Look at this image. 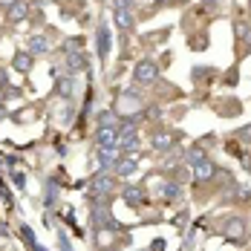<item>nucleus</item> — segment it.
Masks as SVG:
<instances>
[{"label": "nucleus", "mask_w": 251, "mask_h": 251, "mask_svg": "<svg viewBox=\"0 0 251 251\" xmlns=\"http://www.w3.org/2000/svg\"><path fill=\"white\" fill-rule=\"evenodd\" d=\"M223 231H226V240H231L234 246L249 243V223L243 217H228L226 223H223Z\"/></svg>", "instance_id": "f257e3e1"}, {"label": "nucleus", "mask_w": 251, "mask_h": 251, "mask_svg": "<svg viewBox=\"0 0 251 251\" xmlns=\"http://www.w3.org/2000/svg\"><path fill=\"white\" fill-rule=\"evenodd\" d=\"M90 185H93V188H90L93 202H107L110 191H113V185H116V176H113V174H96Z\"/></svg>", "instance_id": "f03ea898"}, {"label": "nucleus", "mask_w": 251, "mask_h": 251, "mask_svg": "<svg viewBox=\"0 0 251 251\" xmlns=\"http://www.w3.org/2000/svg\"><path fill=\"white\" fill-rule=\"evenodd\" d=\"M156 78H159V67L153 61H139L136 64V70H133V81L136 84H153Z\"/></svg>", "instance_id": "7ed1b4c3"}, {"label": "nucleus", "mask_w": 251, "mask_h": 251, "mask_svg": "<svg viewBox=\"0 0 251 251\" xmlns=\"http://www.w3.org/2000/svg\"><path fill=\"white\" fill-rule=\"evenodd\" d=\"M122 197H125V202L130 205V208H136V211L148 205V194H145L142 185H127L125 191H122Z\"/></svg>", "instance_id": "20e7f679"}, {"label": "nucleus", "mask_w": 251, "mask_h": 251, "mask_svg": "<svg viewBox=\"0 0 251 251\" xmlns=\"http://www.w3.org/2000/svg\"><path fill=\"white\" fill-rule=\"evenodd\" d=\"M214 176H217V165H214L208 156H205L202 162H197V165H194V179H197V185H208Z\"/></svg>", "instance_id": "39448f33"}, {"label": "nucleus", "mask_w": 251, "mask_h": 251, "mask_svg": "<svg viewBox=\"0 0 251 251\" xmlns=\"http://www.w3.org/2000/svg\"><path fill=\"white\" fill-rule=\"evenodd\" d=\"M96 148H119V127H99Z\"/></svg>", "instance_id": "423d86ee"}, {"label": "nucleus", "mask_w": 251, "mask_h": 251, "mask_svg": "<svg viewBox=\"0 0 251 251\" xmlns=\"http://www.w3.org/2000/svg\"><path fill=\"white\" fill-rule=\"evenodd\" d=\"M119 151L125 153V156H133V153L142 151V136H139V130L136 133H127L119 139Z\"/></svg>", "instance_id": "0eeeda50"}, {"label": "nucleus", "mask_w": 251, "mask_h": 251, "mask_svg": "<svg viewBox=\"0 0 251 251\" xmlns=\"http://www.w3.org/2000/svg\"><path fill=\"white\" fill-rule=\"evenodd\" d=\"M26 52H29L32 58L47 55V52H50V41H47V35H32V38L26 41Z\"/></svg>", "instance_id": "6e6552de"}, {"label": "nucleus", "mask_w": 251, "mask_h": 251, "mask_svg": "<svg viewBox=\"0 0 251 251\" xmlns=\"http://www.w3.org/2000/svg\"><path fill=\"white\" fill-rule=\"evenodd\" d=\"M87 70V55L84 52H67V73L70 75H78Z\"/></svg>", "instance_id": "1a4fd4ad"}, {"label": "nucleus", "mask_w": 251, "mask_h": 251, "mask_svg": "<svg viewBox=\"0 0 251 251\" xmlns=\"http://www.w3.org/2000/svg\"><path fill=\"white\" fill-rule=\"evenodd\" d=\"M26 15H29V3H26V0H15V3L6 9V18H9V24H21Z\"/></svg>", "instance_id": "9d476101"}, {"label": "nucleus", "mask_w": 251, "mask_h": 251, "mask_svg": "<svg viewBox=\"0 0 251 251\" xmlns=\"http://www.w3.org/2000/svg\"><path fill=\"white\" fill-rule=\"evenodd\" d=\"M139 171V159L136 156H119L116 162V176H133Z\"/></svg>", "instance_id": "9b49d317"}, {"label": "nucleus", "mask_w": 251, "mask_h": 251, "mask_svg": "<svg viewBox=\"0 0 251 251\" xmlns=\"http://www.w3.org/2000/svg\"><path fill=\"white\" fill-rule=\"evenodd\" d=\"M32 61H35V58H32V55H29V52H15V58H12V70H15V73H21V75H26V73H32Z\"/></svg>", "instance_id": "f8f14e48"}, {"label": "nucleus", "mask_w": 251, "mask_h": 251, "mask_svg": "<svg viewBox=\"0 0 251 251\" xmlns=\"http://www.w3.org/2000/svg\"><path fill=\"white\" fill-rule=\"evenodd\" d=\"M96 44H99V55L101 58H107V52H110V26L101 24L99 32H96Z\"/></svg>", "instance_id": "ddd939ff"}, {"label": "nucleus", "mask_w": 251, "mask_h": 251, "mask_svg": "<svg viewBox=\"0 0 251 251\" xmlns=\"http://www.w3.org/2000/svg\"><path fill=\"white\" fill-rule=\"evenodd\" d=\"M176 145V139L171 136V133H156L153 136V151H159V153H168L171 148Z\"/></svg>", "instance_id": "4468645a"}, {"label": "nucleus", "mask_w": 251, "mask_h": 251, "mask_svg": "<svg viewBox=\"0 0 251 251\" xmlns=\"http://www.w3.org/2000/svg\"><path fill=\"white\" fill-rule=\"evenodd\" d=\"M113 21H116V26H119V29H130V26H133V12H130V9H113Z\"/></svg>", "instance_id": "2eb2a0df"}, {"label": "nucleus", "mask_w": 251, "mask_h": 251, "mask_svg": "<svg viewBox=\"0 0 251 251\" xmlns=\"http://www.w3.org/2000/svg\"><path fill=\"white\" fill-rule=\"evenodd\" d=\"M55 93H58L61 99H73V96H75V81H73V75L61 78V81H58V87H55Z\"/></svg>", "instance_id": "dca6fc26"}, {"label": "nucleus", "mask_w": 251, "mask_h": 251, "mask_svg": "<svg viewBox=\"0 0 251 251\" xmlns=\"http://www.w3.org/2000/svg\"><path fill=\"white\" fill-rule=\"evenodd\" d=\"M99 156H101V165H104V168H113V165L119 162L122 151H119V148H99Z\"/></svg>", "instance_id": "f3484780"}, {"label": "nucleus", "mask_w": 251, "mask_h": 251, "mask_svg": "<svg viewBox=\"0 0 251 251\" xmlns=\"http://www.w3.org/2000/svg\"><path fill=\"white\" fill-rule=\"evenodd\" d=\"M179 194H182V185L179 182H162L159 185V197L162 200H176Z\"/></svg>", "instance_id": "a211bd4d"}, {"label": "nucleus", "mask_w": 251, "mask_h": 251, "mask_svg": "<svg viewBox=\"0 0 251 251\" xmlns=\"http://www.w3.org/2000/svg\"><path fill=\"white\" fill-rule=\"evenodd\" d=\"M205 156H208V153H205V148H202V145H191L188 151L182 153V159H185L188 165H197V162H202Z\"/></svg>", "instance_id": "6ab92c4d"}, {"label": "nucleus", "mask_w": 251, "mask_h": 251, "mask_svg": "<svg viewBox=\"0 0 251 251\" xmlns=\"http://www.w3.org/2000/svg\"><path fill=\"white\" fill-rule=\"evenodd\" d=\"M99 127H119V116H113V110L99 113Z\"/></svg>", "instance_id": "aec40b11"}, {"label": "nucleus", "mask_w": 251, "mask_h": 251, "mask_svg": "<svg viewBox=\"0 0 251 251\" xmlns=\"http://www.w3.org/2000/svg\"><path fill=\"white\" fill-rule=\"evenodd\" d=\"M234 139H237V142H243V145H251V125L240 127V130L234 133Z\"/></svg>", "instance_id": "412c9836"}, {"label": "nucleus", "mask_w": 251, "mask_h": 251, "mask_svg": "<svg viewBox=\"0 0 251 251\" xmlns=\"http://www.w3.org/2000/svg\"><path fill=\"white\" fill-rule=\"evenodd\" d=\"M21 240H24L26 246H29V249L35 251V246H38V243H35V237H32V228H26V226H21Z\"/></svg>", "instance_id": "4be33fe9"}, {"label": "nucleus", "mask_w": 251, "mask_h": 251, "mask_svg": "<svg viewBox=\"0 0 251 251\" xmlns=\"http://www.w3.org/2000/svg\"><path fill=\"white\" fill-rule=\"evenodd\" d=\"M249 32H251V26L246 24V21H237V24H234V35H237L240 41H243V38H246Z\"/></svg>", "instance_id": "5701e85b"}, {"label": "nucleus", "mask_w": 251, "mask_h": 251, "mask_svg": "<svg viewBox=\"0 0 251 251\" xmlns=\"http://www.w3.org/2000/svg\"><path fill=\"white\" fill-rule=\"evenodd\" d=\"M211 75H214V73H211V67H197V70H194V81H197V84L205 81V78H211Z\"/></svg>", "instance_id": "b1692460"}, {"label": "nucleus", "mask_w": 251, "mask_h": 251, "mask_svg": "<svg viewBox=\"0 0 251 251\" xmlns=\"http://www.w3.org/2000/svg\"><path fill=\"white\" fill-rule=\"evenodd\" d=\"M81 44H84V38H70L67 47H64V52H81Z\"/></svg>", "instance_id": "393cba45"}, {"label": "nucleus", "mask_w": 251, "mask_h": 251, "mask_svg": "<svg viewBox=\"0 0 251 251\" xmlns=\"http://www.w3.org/2000/svg\"><path fill=\"white\" fill-rule=\"evenodd\" d=\"M0 90H6V93L12 90V87H9V75H6V70H3V67H0Z\"/></svg>", "instance_id": "a878e982"}, {"label": "nucleus", "mask_w": 251, "mask_h": 251, "mask_svg": "<svg viewBox=\"0 0 251 251\" xmlns=\"http://www.w3.org/2000/svg\"><path fill=\"white\" fill-rule=\"evenodd\" d=\"M191 44H194V50H205V44H208V41H205V38H194Z\"/></svg>", "instance_id": "bb28decb"}, {"label": "nucleus", "mask_w": 251, "mask_h": 251, "mask_svg": "<svg viewBox=\"0 0 251 251\" xmlns=\"http://www.w3.org/2000/svg\"><path fill=\"white\" fill-rule=\"evenodd\" d=\"M15 185H18V188H24V185H26V176L24 174H15Z\"/></svg>", "instance_id": "cd10ccee"}, {"label": "nucleus", "mask_w": 251, "mask_h": 251, "mask_svg": "<svg viewBox=\"0 0 251 251\" xmlns=\"http://www.w3.org/2000/svg\"><path fill=\"white\" fill-rule=\"evenodd\" d=\"M153 251H165V240H156L153 243Z\"/></svg>", "instance_id": "c85d7f7f"}, {"label": "nucleus", "mask_w": 251, "mask_h": 251, "mask_svg": "<svg viewBox=\"0 0 251 251\" xmlns=\"http://www.w3.org/2000/svg\"><path fill=\"white\" fill-rule=\"evenodd\" d=\"M226 84H237V73H228V75H226Z\"/></svg>", "instance_id": "c756f323"}, {"label": "nucleus", "mask_w": 251, "mask_h": 251, "mask_svg": "<svg viewBox=\"0 0 251 251\" xmlns=\"http://www.w3.org/2000/svg\"><path fill=\"white\" fill-rule=\"evenodd\" d=\"M12 3H15V0H0V9H9Z\"/></svg>", "instance_id": "7c9ffc66"}, {"label": "nucleus", "mask_w": 251, "mask_h": 251, "mask_svg": "<svg viewBox=\"0 0 251 251\" xmlns=\"http://www.w3.org/2000/svg\"><path fill=\"white\" fill-rule=\"evenodd\" d=\"M6 116H9V113H6V107H3V104H0V122H3V119H6Z\"/></svg>", "instance_id": "2f4dec72"}, {"label": "nucleus", "mask_w": 251, "mask_h": 251, "mask_svg": "<svg viewBox=\"0 0 251 251\" xmlns=\"http://www.w3.org/2000/svg\"><path fill=\"white\" fill-rule=\"evenodd\" d=\"M214 3H220V0H205V6H214Z\"/></svg>", "instance_id": "473e14b6"}, {"label": "nucleus", "mask_w": 251, "mask_h": 251, "mask_svg": "<svg viewBox=\"0 0 251 251\" xmlns=\"http://www.w3.org/2000/svg\"><path fill=\"white\" fill-rule=\"evenodd\" d=\"M162 3H168V0H156V6H162Z\"/></svg>", "instance_id": "72a5a7b5"}, {"label": "nucleus", "mask_w": 251, "mask_h": 251, "mask_svg": "<svg viewBox=\"0 0 251 251\" xmlns=\"http://www.w3.org/2000/svg\"><path fill=\"white\" fill-rule=\"evenodd\" d=\"M3 231H6V226H0V237H3Z\"/></svg>", "instance_id": "f704fd0d"}]
</instances>
